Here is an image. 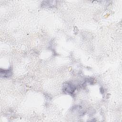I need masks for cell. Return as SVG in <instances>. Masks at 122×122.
<instances>
[{
	"label": "cell",
	"instance_id": "cell-1",
	"mask_svg": "<svg viewBox=\"0 0 122 122\" xmlns=\"http://www.w3.org/2000/svg\"><path fill=\"white\" fill-rule=\"evenodd\" d=\"M11 74V71L10 69L9 70H0V75L1 77H8Z\"/></svg>",
	"mask_w": 122,
	"mask_h": 122
},
{
	"label": "cell",
	"instance_id": "cell-2",
	"mask_svg": "<svg viewBox=\"0 0 122 122\" xmlns=\"http://www.w3.org/2000/svg\"><path fill=\"white\" fill-rule=\"evenodd\" d=\"M74 88V87L73 86V85L72 84H70L69 83V84H67L66 86H65L64 89H65V92H68L69 93H70V92H73V91L74 90H73Z\"/></svg>",
	"mask_w": 122,
	"mask_h": 122
}]
</instances>
